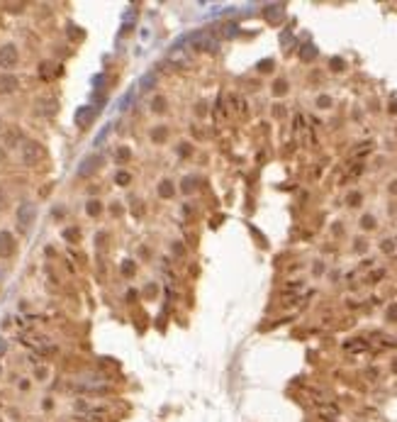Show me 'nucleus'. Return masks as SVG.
I'll return each mask as SVG.
<instances>
[{"label":"nucleus","instance_id":"1","mask_svg":"<svg viewBox=\"0 0 397 422\" xmlns=\"http://www.w3.org/2000/svg\"><path fill=\"white\" fill-rule=\"evenodd\" d=\"M188 44H193L200 52H217L220 49V42L210 32H193L188 37Z\"/></svg>","mask_w":397,"mask_h":422},{"label":"nucleus","instance_id":"2","mask_svg":"<svg viewBox=\"0 0 397 422\" xmlns=\"http://www.w3.org/2000/svg\"><path fill=\"white\" fill-rule=\"evenodd\" d=\"M42 156H44V149L37 144V142H24V144H22V161L27 164V166L39 164V161H42Z\"/></svg>","mask_w":397,"mask_h":422},{"label":"nucleus","instance_id":"3","mask_svg":"<svg viewBox=\"0 0 397 422\" xmlns=\"http://www.w3.org/2000/svg\"><path fill=\"white\" fill-rule=\"evenodd\" d=\"M34 217H37V208H34L32 203H22L20 208H17V227L20 230H30V225L34 222Z\"/></svg>","mask_w":397,"mask_h":422},{"label":"nucleus","instance_id":"4","mask_svg":"<svg viewBox=\"0 0 397 422\" xmlns=\"http://www.w3.org/2000/svg\"><path fill=\"white\" fill-rule=\"evenodd\" d=\"M20 59V52L15 44H3L0 46V68H12Z\"/></svg>","mask_w":397,"mask_h":422},{"label":"nucleus","instance_id":"5","mask_svg":"<svg viewBox=\"0 0 397 422\" xmlns=\"http://www.w3.org/2000/svg\"><path fill=\"white\" fill-rule=\"evenodd\" d=\"M100 164H102V156H98V154H90V156H86V159L81 161V168H78V176H90V173H95Z\"/></svg>","mask_w":397,"mask_h":422},{"label":"nucleus","instance_id":"6","mask_svg":"<svg viewBox=\"0 0 397 422\" xmlns=\"http://www.w3.org/2000/svg\"><path fill=\"white\" fill-rule=\"evenodd\" d=\"M12 252H15V237H12V232L3 230L0 232V259L12 256Z\"/></svg>","mask_w":397,"mask_h":422},{"label":"nucleus","instance_id":"7","mask_svg":"<svg viewBox=\"0 0 397 422\" xmlns=\"http://www.w3.org/2000/svg\"><path fill=\"white\" fill-rule=\"evenodd\" d=\"M263 15H266V20H268V22L276 24V22H280V20L285 17V5H280V3H278V5H266Z\"/></svg>","mask_w":397,"mask_h":422},{"label":"nucleus","instance_id":"8","mask_svg":"<svg viewBox=\"0 0 397 422\" xmlns=\"http://www.w3.org/2000/svg\"><path fill=\"white\" fill-rule=\"evenodd\" d=\"M20 86V81L12 76V73H3L0 76V93H15Z\"/></svg>","mask_w":397,"mask_h":422},{"label":"nucleus","instance_id":"9","mask_svg":"<svg viewBox=\"0 0 397 422\" xmlns=\"http://www.w3.org/2000/svg\"><path fill=\"white\" fill-rule=\"evenodd\" d=\"M93 117H95V108H83V110L76 112V122L78 125H88Z\"/></svg>","mask_w":397,"mask_h":422},{"label":"nucleus","instance_id":"10","mask_svg":"<svg viewBox=\"0 0 397 422\" xmlns=\"http://www.w3.org/2000/svg\"><path fill=\"white\" fill-rule=\"evenodd\" d=\"M220 30H222V34H224V37H229V39H232V37H236V34H239V27H236V24H234V22H227V24H222Z\"/></svg>","mask_w":397,"mask_h":422},{"label":"nucleus","instance_id":"11","mask_svg":"<svg viewBox=\"0 0 397 422\" xmlns=\"http://www.w3.org/2000/svg\"><path fill=\"white\" fill-rule=\"evenodd\" d=\"M158 195H161V198H171V195H173V183H171V181H164L161 188H158Z\"/></svg>","mask_w":397,"mask_h":422},{"label":"nucleus","instance_id":"12","mask_svg":"<svg viewBox=\"0 0 397 422\" xmlns=\"http://www.w3.org/2000/svg\"><path fill=\"white\" fill-rule=\"evenodd\" d=\"M151 110H154V112H164L166 110V98L156 95V98L151 100Z\"/></svg>","mask_w":397,"mask_h":422},{"label":"nucleus","instance_id":"13","mask_svg":"<svg viewBox=\"0 0 397 422\" xmlns=\"http://www.w3.org/2000/svg\"><path fill=\"white\" fill-rule=\"evenodd\" d=\"M314 56H317V49H314V46H312V44H307V46H305V49H302V59H305V61H309V59H314Z\"/></svg>","mask_w":397,"mask_h":422},{"label":"nucleus","instance_id":"14","mask_svg":"<svg viewBox=\"0 0 397 422\" xmlns=\"http://www.w3.org/2000/svg\"><path fill=\"white\" fill-rule=\"evenodd\" d=\"M100 212V203L98 200H90L88 203V215H98Z\"/></svg>","mask_w":397,"mask_h":422},{"label":"nucleus","instance_id":"15","mask_svg":"<svg viewBox=\"0 0 397 422\" xmlns=\"http://www.w3.org/2000/svg\"><path fill=\"white\" fill-rule=\"evenodd\" d=\"M122 274H124V276H132V274H134V264H132V261H124V266H122Z\"/></svg>","mask_w":397,"mask_h":422},{"label":"nucleus","instance_id":"16","mask_svg":"<svg viewBox=\"0 0 397 422\" xmlns=\"http://www.w3.org/2000/svg\"><path fill=\"white\" fill-rule=\"evenodd\" d=\"M193 188H195V178H183V190L188 193V190H193Z\"/></svg>","mask_w":397,"mask_h":422},{"label":"nucleus","instance_id":"17","mask_svg":"<svg viewBox=\"0 0 397 422\" xmlns=\"http://www.w3.org/2000/svg\"><path fill=\"white\" fill-rule=\"evenodd\" d=\"M285 90H287V83H285V81H278V83H276V95H283Z\"/></svg>","mask_w":397,"mask_h":422},{"label":"nucleus","instance_id":"18","mask_svg":"<svg viewBox=\"0 0 397 422\" xmlns=\"http://www.w3.org/2000/svg\"><path fill=\"white\" fill-rule=\"evenodd\" d=\"M117 183H120V186H127V183H129V173H117Z\"/></svg>","mask_w":397,"mask_h":422},{"label":"nucleus","instance_id":"19","mask_svg":"<svg viewBox=\"0 0 397 422\" xmlns=\"http://www.w3.org/2000/svg\"><path fill=\"white\" fill-rule=\"evenodd\" d=\"M164 137H166V130H164V127H161V130H154V139H156V142H161Z\"/></svg>","mask_w":397,"mask_h":422},{"label":"nucleus","instance_id":"20","mask_svg":"<svg viewBox=\"0 0 397 422\" xmlns=\"http://www.w3.org/2000/svg\"><path fill=\"white\" fill-rule=\"evenodd\" d=\"M365 227V230H370V227H375V220L373 217H363V222H361Z\"/></svg>","mask_w":397,"mask_h":422},{"label":"nucleus","instance_id":"21","mask_svg":"<svg viewBox=\"0 0 397 422\" xmlns=\"http://www.w3.org/2000/svg\"><path fill=\"white\" fill-rule=\"evenodd\" d=\"M271 66H273V61H261V64H258L261 71H271Z\"/></svg>","mask_w":397,"mask_h":422},{"label":"nucleus","instance_id":"22","mask_svg":"<svg viewBox=\"0 0 397 422\" xmlns=\"http://www.w3.org/2000/svg\"><path fill=\"white\" fill-rule=\"evenodd\" d=\"M5 203H8V195H5V190L0 188V210L5 208Z\"/></svg>","mask_w":397,"mask_h":422},{"label":"nucleus","instance_id":"23","mask_svg":"<svg viewBox=\"0 0 397 422\" xmlns=\"http://www.w3.org/2000/svg\"><path fill=\"white\" fill-rule=\"evenodd\" d=\"M387 317H390V320H397V305H392V308L387 310Z\"/></svg>","mask_w":397,"mask_h":422},{"label":"nucleus","instance_id":"24","mask_svg":"<svg viewBox=\"0 0 397 422\" xmlns=\"http://www.w3.org/2000/svg\"><path fill=\"white\" fill-rule=\"evenodd\" d=\"M5 349H8V342H5V339H3V337H0V356L5 354Z\"/></svg>","mask_w":397,"mask_h":422},{"label":"nucleus","instance_id":"25","mask_svg":"<svg viewBox=\"0 0 397 422\" xmlns=\"http://www.w3.org/2000/svg\"><path fill=\"white\" fill-rule=\"evenodd\" d=\"M331 100L329 98H320V108H324V105H329Z\"/></svg>","mask_w":397,"mask_h":422},{"label":"nucleus","instance_id":"26","mask_svg":"<svg viewBox=\"0 0 397 422\" xmlns=\"http://www.w3.org/2000/svg\"><path fill=\"white\" fill-rule=\"evenodd\" d=\"M0 130H3V120H0Z\"/></svg>","mask_w":397,"mask_h":422}]
</instances>
